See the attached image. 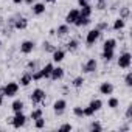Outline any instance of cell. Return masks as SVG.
<instances>
[{"label":"cell","instance_id":"ffe728a7","mask_svg":"<svg viewBox=\"0 0 132 132\" xmlns=\"http://www.w3.org/2000/svg\"><path fill=\"white\" fill-rule=\"evenodd\" d=\"M23 107H25V104H23V101L22 100H14L13 101V104H11V109H13V112L16 113V112H22L23 110Z\"/></svg>","mask_w":132,"mask_h":132},{"label":"cell","instance_id":"7bdbcfd3","mask_svg":"<svg viewBox=\"0 0 132 132\" xmlns=\"http://www.w3.org/2000/svg\"><path fill=\"white\" fill-rule=\"evenodd\" d=\"M13 2H14L16 5H22V3H23V0H13Z\"/></svg>","mask_w":132,"mask_h":132},{"label":"cell","instance_id":"ab89813d","mask_svg":"<svg viewBox=\"0 0 132 132\" xmlns=\"http://www.w3.org/2000/svg\"><path fill=\"white\" fill-rule=\"evenodd\" d=\"M130 118H132V104H129L127 109H126V120L130 121Z\"/></svg>","mask_w":132,"mask_h":132},{"label":"cell","instance_id":"277c9868","mask_svg":"<svg viewBox=\"0 0 132 132\" xmlns=\"http://www.w3.org/2000/svg\"><path fill=\"white\" fill-rule=\"evenodd\" d=\"M13 127L14 129H20L27 124V117L23 115V112H16V115L13 117Z\"/></svg>","mask_w":132,"mask_h":132},{"label":"cell","instance_id":"8d00e7d4","mask_svg":"<svg viewBox=\"0 0 132 132\" xmlns=\"http://www.w3.org/2000/svg\"><path fill=\"white\" fill-rule=\"evenodd\" d=\"M106 8H107V2H106V0H96V10L103 11Z\"/></svg>","mask_w":132,"mask_h":132},{"label":"cell","instance_id":"ac0fdd59","mask_svg":"<svg viewBox=\"0 0 132 132\" xmlns=\"http://www.w3.org/2000/svg\"><path fill=\"white\" fill-rule=\"evenodd\" d=\"M92 13H93V8H92L90 3L86 5V6H81V10H79V16H81V17H90Z\"/></svg>","mask_w":132,"mask_h":132},{"label":"cell","instance_id":"9a60e30c","mask_svg":"<svg viewBox=\"0 0 132 132\" xmlns=\"http://www.w3.org/2000/svg\"><path fill=\"white\" fill-rule=\"evenodd\" d=\"M64 57H65V51L61 50V48H56V50L51 53V59H53V62H62Z\"/></svg>","mask_w":132,"mask_h":132},{"label":"cell","instance_id":"74e56055","mask_svg":"<svg viewBox=\"0 0 132 132\" xmlns=\"http://www.w3.org/2000/svg\"><path fill=\"white\" fill-rule=\"evenodd\" d=\"M82 112H84V117H92V115L95 113V110H93L90 106H87V107H82Z\"/></svg>","mask_w":132,"mask_h":132},{"label":"cell","instance_id":"603a6c76","mask_svg":"<svg viewBox=\"0 0 132 132\" xmlns=\"http://www.w3.org/2000/svg\"><path fill=\"white\" fill-rule=\"evenodd\" d=\"M78 47H79V42H78L76 39H70V40L67 42V51H70V53L76 51V50H78Z\"/></svg>","mask_w":132,"mask_h":132},{"label":"cell","instance_id":"e575fe53","mask_svg":"<svg viewBox=\"0 0 132 132\" xmlns=\"http://www.w3.org/2000/svg\"><path fill=\"white\" fill-rule=\"evenodd\" d=\"M95 28L100 30V31H107V30H109V23H107V22H100V23H96Z\"/></svg>","mask_w":132,"mask_h":132},{"label":"cell","instance_id":"4316f807","mask_svg":"<svg viewBox=\"0 0 132 132\" xmlns=\"http://www.w3.org/2000/svg\"><path fill=\"white\" fill-rule=\"evenodd\" d=\"M82 84H84V78H82V76H76V78L72 81V86H73L75 89H79V87H82Z\"/></svg>","mask_w":132,"mask_h":132},{"label":"cell","instance_id":"60d3db41","mask_svg":"<svg viewBox=\"0 0 132 132\" xmlns=\"http://www.w3.org/2000/svg\"><path fill=\"white\" fill-rule=\"evenodd\" d=\"M92 2V0H78V5L79 6H86V5H89Z\"/></svg>","mask_w":132,"mask_h":132},{"label":"cell","instance_id":"3957f363","mask_svg":"<svg viewBox=\"0 0 132 132\" xmlns=\"http://www.w3.org/2000/svg\"><path fill=\"white\" fill-rule=\"evenodd\" d=\"M30 100H31V103L34 106H37L40 103H45V92L42 89H34L31 92V95H30Z\"/></svg>","mask_w":132,"mask_h":132},{"label":"cell","instance_id":"f6af8a7d","mask_svg":"<svg viewBox=\"0 0 132 132\" xmlns=\"http://www.w3.org/2000/svg\"><path fill=\"white\" fill-rule=\"evenodd\" d=\"M2 104H3V96L0 95V107H2Z\"/></svg>","mask_w":132,"mask_h":132},{"label":"cell","instance_id":"44dd1931","mask_svg":"<svg viewBox=\"0 0 132 132\" xmlns=\"http://www.w3.org/2000/svg\"><path fill=\"white\" fill-rule=\"evenodd\" d=\"M113 56H115V50H103V54H101L103 61L110 62V61L113 59Z\"/></svg>","mask_w":132,"mask_h":132},{"label":"cell","instance_id":"1f68e13d","mask_svg":"<svg viewBox=\"0 0 132 132\" xmlns=\"http://www.w3.org/2000/svg\"><path fill=\"white\" fill-rule=\"evenodd\" d=\"M90 130H93V132H101V130H103V126H101L98 121H92V123H90Z\"/></svg>","mask_w":132,"mask_h":132},{"label":"cell","instance_id":"7c38bea8","mask_svg":"<svg viewBox=\"0 0 132 132\" xmlns=\"http://www.w3.org/2000/svg\"><path fill=\"white\" fill-rule=\"evenodd\" d=\"M64 75H65V72H64V69H62V67H53L50 78H51L53 81H59V79H62V78H64Z\"/></svg>","mask_w":132,"mask_h":132},{"label":"cell","instance_id":"d4e9b609","mask_svg":"<svg viewBox=\"0 0 132 132\" xmlns=\"http://www.w3.org/2000/svg\"><path fill=\"white\" fill-rule=\"evenodd\" d=\"M89 106H90V107H92V109H93V110H95V112H98V110H100V109H101V107H103V101H101V100H98V98H96V100H92V101H90V104H89Z\"/></svg>","mask_w":132,"mask_h":132},{"label":"cell","instance_id":"c3c4849f","mask_svg":"<svg viewBox=\"0 0 132 132\" xmlns=\"http://www.w3.org/2000/svg\"><path fill=\"white\" fill-rule=\"evenodd\" d=\"M0 48H2V40H0Z\"/></svg>","mask_w":132,"mask_h":132},{"label":"cell","instance_id":"ee69618b","mask_svg":"<svg viewBox=\"0 0 132 132\" xmlns=\"http://www.w3.org/2000/svg\"><path fill=\"white\" fill-rule=\"evenodd\" d=\"M6 123H10V124H11V123H13V117H8V118H6Z\"/></svg>","mask_w":132,"mask_h":132},{"label":"cell","instance_id":"cb8c5ba5","mask_svg":"<svg viewBox=\"0 0 132 132\" xmlns=\"http://www.w3.org/2000/svg\"><path fill=\"white\" fill-rule=\"evenodd\" d=\"M115 47H117V40L115 39H107V40H104L103 50H115Z\"/></svg>","mask_w":132,"mask_h":132},{"label":"cell","instance_id":"6da1fadb","mask_svg":"<svg viewBox=\"0 0 132 132\" xmlns=\"http://www.w3.org/2000/svg\"><path fill=\"white\" fill-rule=\"evenodd\" d=\"M17 92H19V84H17V82H14V81L6 82V84L3 86V96L13 98V96H16V95H17Z\"/></svg>","mask_w":132,"mask_h":132},{"label":"cell","instance_id":"7a4b0ae2","mask_svg":"<svg viewBox=\"0 0 132 132\" xmlns=\"http://www.w3.org/2000/svg\"><path fill=\"white\" fill-rule=\"evenodd\" d=\"M117 64H118L120 69H129L130 64H132V54H130L129 51L121 53L120 57H118V61H117Z\"/></svg>","mask_w":132,"mask_h":132},{"label":"cell","instance_id":"8fae6325","mask_svg":"<svg viewBox=\"0 0 132 132\" xmlns=\"http://www.w3.org/2000/svg\"><path fill=\"white\" fill-rule=\"evenodd\" d=\"M100 93L101 95H112L113 93V84L112 82H101V86H100Z\"/></svg>","mask_w":132,"mask_h":132},{"label":"cell","instance_id":"52a82bcc","mask_svg":"<svg viewBox=\"0 0 132 132\" xmlns=\"http://www.w3.org/2000/svg\"><path fill=\"white\" fill-rule=\"evenodd\" d=\"M65 107H67V101H65V100H56L53 103V110H54V113L57 117L65 112Z\"/></svg>","mask_w":132,"mask_h":132},{"label":"cell","instance_id":"30bf717a","mask_svg":"<svg viewBox=\"0 0 132 132\" xmlns=\"http://www.w3.org/2000/svg\"><path fill=\"white\" fill-rule=\"evenodd\" d=\"M31 82H33V72L27 70V72L20 76V86H22V87H28Z\"/></svg>","mask_w":132,"mask_h":132},{"label":"cell","instance_id":"d590c367","mask_svg":"<svg viewBox=\"0 0 132 132\" xmlns=\"http://www.w3.org/2000/svg\"><path fill=\"white\" fill-rule=\"evenodd\" d=\"M124 84L127 87H132V72H127L126 76H124Z\"/></svg>","mask_w":132,"mask_h":132},{"label":"cell","instance_id":"5b68a950","mask_svg":"<svg viewBox=\"0 0 132 132\" xmlns=\"http://www.w3.org/2000/svg\"><path fill=\"white\" fill-rule=\"evenodd\" d=\"M100 37H101V31L96 30V28H93V30H90V31L87 33V36H86V44H87L89 47H92Z\"/></svg>","mask_w":132,"mask_h":132},{"label":"cell","instance_id":"7dc6e473","mask_svg":"<svg viewBox=\"0 0 132 132\" xmlns=\"http://www.w3.org/2000/svg\"><path fill=\"white\" fill-rule=\"evenodd\" d=\"M0 95L3 96V87H0Z\"/></svg>","mask_w":132,"mask_h":132},{"label":"cell","instance_id":"5bb4252c","mask_svg":"<svg viewBox=\"0 0 132 132\" xmlns=\"http://www.w3.org/2000/svg\"><path fill=\"white\" fill-rule=\"evenodd\" d=\"M28 27V19L27 17H17L14 22V30H27Z\"/></svg>","mask_w":132,"mask_h":132},{"label":"cell","instance_id":"2e32d148","mask_svg":"<svg viewBox=\"0 0 132 132\" xmlns=\"http://www.w3.org/2000/svg\"><path fill=\"white\" fill-rule=\"evenodd\" d=\"M31 6H33V14L34 16H40V14L45 13V3H42V2H36Z\"/></svg>","mask_w":132,"mask_h":132},{"label":"cell","instance_id":"d6986e66","mask_svg":"<svg viewBox=\"0 0 132 132\" xmlns=\"http://www.w3.org/2000/svg\"><path fill=\"white\" fill-rule=\"evenodd\" d=\"M90 17H81V16H78V19L75 20V23L73 25H76L78 28H81V27H87V25H90Z\"/></svg>","mask_w":132,"mask_h":132},{"label":"cell","instance_id":"9c48e42d","mask_svg":"<svg viewBox=\"0 0 132 132\" xmlns=\"http://www.w3.org/2000/svg\"><path fill=\"white\" fill-rule=\"evenodd\" d=\"M78 16H79V10H76V8L70 10L67 13V16H65V23H67V25H73L75 20L78 19Z\"/></svg>","mask_w":132,"mask_h":132},{"label":"cell","instance_id":"d6a6232c","mask_svg":"<svg viewBox=\"0 0 132 132\" xmlns=\"http://www.w3.org/2000/svg\"><path fill=\"white\" fill-rule=\"evenodd\" d=\"M73 115H75V117H78V118H82V117H84L82 107H81V106H76V107H73Z\"/></svg>","mask_w":132,"mask_h":132},{"label":"cell","instance_id":"484cf974","mask_svg":"<svg viewBox=\"0 0 132 132\" xmlns=\"http://www.w3.org/2000/svg\"><path fill=\"white\" fill-rule=\"evenodd\" d=\"M129 16H130V10H129V6H123V8H120V17L121 19H129Z\"/></svg>","mask_w":132,"mask_h":132},{"label":"cell","instance_id":"bcb514c9","mask_svg":"<svg viewBox=\"0 0 132 132\" xmlns=\"http://www.w3.org/2000/svg\"><path fill=\"white\" fill-rule=\"evenodd\" d=\"M45 2H48V3H54L56 0H45Z\"/></svg>","mask_w":132,"mask_h":132},{"label":"cell","instance_id":"8992f818","mask_svg":"<svg viewBox=\"0 0 132 132\" xmlns=\"http://www.w3.org/2000/svg\"><path fill=\"white\" fill-rule=\"evenodd\" d=\"M96 69H98V62H96V59H93V57H90L86 64H82V72H84V73H93Z\"/></svg>","mask_w":132,"mask_h":132},{"label":"cell","instance_id":"b9f144b4","mask_svg":"<svg viewBox=\"0 0 132 132\" xmlns=\"http://www.w3.org/2000/svg\"><path fill=\"white\" fill-rule=\"evenodd\" d=\"M23 3H27V5H33V3H36V0H23Z\"/></svg>","mask_w":132,"mask_h":132},{"label":"cell","instance_id":"4dcf8cb0","mask_svg":"<svg viewBox=\"0 0 132 132\" xmlns=\"http://www.w3.org/2000/svg\"><path fill=\"white\" fill-rule=\"evenodd\" d=\"M42 45H44V50H45L47 53H53V51L56 50V47H54V45H51L48 40H44V44H42Z\"/></svg>","mask_w":132,"mask_h":132},{"label":"cell","instance_id":"83f0119b","mask_svg":"<svg viewBox=\"0 0 132 132\" xmlns=\"http://www.w3.org/2000/svg\"><path fill=\"white\" fill-rule=\"evenodd\" d=\"M107 106H109L110 109H117V107L120 106V101H118V98H113V96H110V98H109V101H107Z\"/></svg>","mask_w":132,"mask_h":132},{"label":"cell","instance_id":"f546056e","mask_svg":"<svg viewBox=\"0 0 132 132\" xmlns=\"http://www.w3.org/2000/svg\"><path fill=\"white\" fill-rule=\"evenodd\" d=\"M37 65H39L37 61H30V62L27 64V70H30V72H36V70H37Z\"/></svg>","mask_w":132,"mask_h":132},{"label":"cell","instance_id":"7402d4cb","mask_svg":"<svg viewBox=\"0 0 132 132\" xmlns=\"http://www.w3.org/2000/svg\"><path fill=\"white\" fill-rule=\"evenodd\" d=\"M124 25H126V20H124V19H121V17H118V19L113 22L112 28H113L115 31H121V30L124 28Z\"/></svg>","mask_w":132,"mask_h":132},{"label":"cell","instance_id":"ba28073f","mask_svg":"<svg viewBox=\"0 0 132 132\" xmlns=\"http://www.w3.org/2000/svg\"><path fill=\"white\" fill-rule=\"evenodd\" d=\"M34 50V42L33 40H23L20 44V53L22 54H30Z\"/></svg>","mask_w":132,"mask_h":132},{"label":"cell","instance_id":"836d02e7","mask_svg":"<svg viewBox=\"0 0 132 132\" xmlns=\"http://www.w3.org/2000/svg\"><path fill=\"white\" fill-rule=\"evenodd\" d=\"M42 109H34V110H31V115H30V118L31 120H36V118H39V117H42Z\"/></svg>","mask_w":132,"mask_h":132},{"label":"cell","instance_id":"f35d334b","mask_svg":"<svg viewBox=\"0 0 132 132\" xmlns=\"http://www.w3.org/2000/svg\"><path fill=\"white\" fill-rule=\"evenodd\" d=\"M72 129H73V126H72L70 123H65V124L59 126V130H61V132H65V130H72Z\"/></svg>","mask_w":132,"mask_h":132},{"label":"cell","instance_id":"f1b7e54d","mask_svg":"<svg viewBox=\"0 0 132 132\" xmlns=\"http://www.w3.org/2000/svg\"><path fill=\"white\" fill-rule=\"evenodd\" d=\"M34 127H36V129H44V127H45V120H44L42 117L36 118V120H34Z\"/></svg>","mask_w":132,"mask_h":132},{"label":"cell","instance_id":"4fadbf2b","mask_svg":"<svg viewBox=\"0 0 132 132\" xmlns=\"http://www.w3.org/2000/svg\"><path fill=\"white\" fill-rule=\"evenodd\" d=\"M70 33V27L67 23H64V25H59L57 30H54V34H57V37H65Z\"/></svg>","mask_w":132,"mask_h":132},{"label":"cell","instance_id":"e0dca14e","mask_svg":"<svg viewBox=\"0 0 132 132\" xmlns=\"http://www.w3.org/2000/svg\"><path fill=\"white\" fill-rule=\"evenodd\" d=\"M53 67H54V65H53L51 62H48V64H45L44 67L40 69V73H42V79H47V78H50V75H51V70H53Z\"/></svg>","mask_w":132,"mask_h":132}]
</instances>
